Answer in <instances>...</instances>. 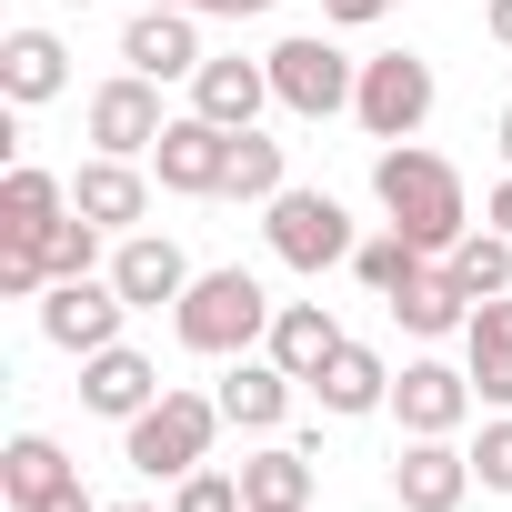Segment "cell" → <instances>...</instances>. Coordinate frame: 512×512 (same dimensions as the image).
Here are the masks:
<instances>
[{
    "mask_svg": "<svg viewBox=\"0 0 512 512\" xmlns=\"http://www.w3.org/2000/svg\"><path fill=\"white\" fill-rule=\"evenodd\" d=\"M372 201L392 211V231H402V241H422V251H432V262H452V241L472 231L462 171H452L442 151H422V141H382V161H372Z\"/></svg>",
    "mask_w": 512,
    "mask_h": 512,
    "instance_id": "cell-1",
    "label": "cell"
},
{
    "mask_svg": "<svg viewBox=\"0 0 512 512\" xmlns=\"http://www.w3.org/2000/svg\"><path fill=\"white\" fill-rule=\"evenodd\" d=\"M241 502L251 512H312V452L262 432V452H241Z\"/></svg>",
    "mask_w": 512,
    "mask_h": 512,
    "instance_id": "cell-22",
    "label": "cell"
},
{
    "mask_svg": "<svg viewBox=\"0 0 512 512\" xmlns=\"http://www.w3.org/2000/svg\"><path fill=\"white\" fill-rule=\"evenodd\" d=\"M191 111L201 121H221V131H262V111H272V61H201L191 71Z\"/></svg>",
    "mask_w": 512,
    "mask_h": 512,
    "instance_id": "cell-13",
    "label": "cell"
},
{
    "mask_svg": "<svg viewBox=\"0 0 512 512\" xmlns=\"http://www.w3.org/2000/svg\"><path fill=\"white\" fill-rule=\"evenodd\" d=\"M462 372H472V392L482 402H502L512 412V302L492 292V302H472V322H462Z\"/></svg>",
    "mask_w": 512,
    "mask_h": 512,
    "instance_id": "cell-23",
    "label": "cell"
},
{
    "mask_svg": "<svg viewBox=\"0 0 512 512\" xmlns=\"http://www.w3.org/2000/svg\"><path fill=\"white\" fill-rule=\"evenodd\" d=\"M482 31H492V41L512 51V0H492V11H482Z\"/></svg>",
    "mask_w": 512,
    "mask_h": 512,
    "instance_id": "cell-36",
    "label": "cell"
},
{
    "mask_svg": "<svg viewBox=\"0 0 512 512\" xmlns=\"http://www.w3.org/2000/svg\"><path fill=\"white\" fill-rule=\"evenodd\" d=\"M292 372L272 362V352H241L231 372H221V422H241V432H282L292 422Z\"/></svg>",
    "mask_w": 512,
    "mask_h": 512,
    "instance_id": "cell-18",
    "label": "cell"
},
{
    "mask_svg": "<svg viewBox=\"0 0 512 512\" xmlns=\"http://www.w3.org/2000/svg\"><path fill=\"white\" fill-rule=\"evenodd\" d=\"M392 412H402V432H462L472 372H452V362H402V372H392Z\"/></svg>",
    "mask_w": 512,
    "mask_h": 512,
    "instance_id": "cell-17",
    "label": "cell"
},
{
    "mask_svg": "<svg viewBox=\"0 0 512 512\" xmlns=\"http://www.w3.org/2000/svg\"><path fill=\"white\" fill-rule=\"evenodd\" d=\"M472 482H482V492H512V412L482 422V442H472Z\"/></svg>",
    "mask_w": 512,
    "mask_h": 512,
    "instance_id": "cell-31",
    "label": "cell"
},
{
    "mask_svg": "<svg viewBox=\"0 0 512 512\" xmlns=\"http://www.w3.org/2000/svg\"><path fill=\"white\" fill-rule=\"evenodd\" d=\"M71 211H81V221H101V231H141V211H151V181H141V161H111V151H91V161L71 171Z\"/></svg>",
    "mask_w": 512,
    "mask_h": 512,
    "instance_id": "cell-16",
    "label": "cell"
},
{
    "mask_svg": "<svg viewBox=\"0 0 512 512\" xmlns=\"http://www.w3.org/2000/svg\"><path fill=\"white\" fill-rule=\"evenodd\" d=\"M422 262H432V251H422V241H402V231H392V221H382V231H372V241H362V251H352V282H362V292H372V302H392V292H402V282H412V272H422Z\"/></svg>",
    "mask_w": 512,
    "mask_h": 512,
    "instance_id": "cell-26",
    "label": "cell"
},
{
    "mask_svg": "<svg viewBox=\"0 0 512 512\" xmlns=\"http://www.w3.org/2000/svg\"><path fill=\"white\" fill-rule=\"evenodd\" d=\"M262 241H272V262L282 272H352V251H362V231H352V211L332 201V191H282V201H262Z\"/></svg>",
    "mask_w": 512,
    "mask_h": 512,
    "instance_id": "cell-4",
    "label": "cell"
},
{
    "mask_svg": "<svg viewBox=\"0 0 512 512\" xmlns=\"http://www.w3.org/2000/svg\"><path fill=\"white\" fill-rule=\"evenodd\" d=\"M121 322H131V302H121V282H111V272H81V282H51V292H41V342H51V352H71V362L111 352V342H121Z\"/></svg>",
    "mask_w": 512,
    "mask_h": 512,
    "instance_id": "cell-7",
    "label": "cell"
},
{
    "mask_svg": "<svg viewBox=\"0 0 512 512\" xmlns=\"http://www.w3.org/2000/svg\"><path fill=\"white\" fill-rule=\"evenodd\" d=\"M342 342H352V332H342V322H332L322 302H282V312H272V342H262V352H272V362H282L292 382H312V372H322V362H332Z\"/></svg>",
    "mask_w": 512,
    "mask_h": 512,
    "instance_id": "cell-24",
    "label": "cell"
},
{
    "mask_svg": "<svg viewBox=\"0 0 512 512\" xmlns=\"http://www.w3.org/2000/svg\"><path fill=\"white\" fill-rule=\"evenodd\" d=\"M101 512H161V502H101Z\"/></svg>",
    "mask_w": 512,
    "mask_h": 512,
    "instance_id": "cell-38",
    "label": "cell"
},
{
    "mask_svg": "<svg viewBox=\"0 0 512 512\" xmlns=\"http://www.w3.org/2000/svg\"><path fill=\"white\" fill-rule=\"evenodd\" d=\"M61 91H71L61 31H11V41H0V101H11V111H41V101H61Z\"/></svg>",
    "mask_w": 512,
    "mask_h": 512,
    "instance_id": "cell-19",
    "label": "cell"
},
{
    "mask_svg": "<svg viewBox=\"0 0 512 512\" xmlns=\"http://www.w3.org/2000/svg\"><path fill=\"white\" fill-rule=\"evenodd\" d=\"M111 282H121V302H131V312H161V302H181V292H191V262H181V241H171V231H121Z\"/></svg>",
    "mask_w": 512,
    "mask_h": 512,
    "instance_id": "cell-14",
    "label": "cell"
},
{
    "mask_svg": "<svg viewBox=\"0 0 512 512\" xmlns=\"http://www.w3.org/2000/svg\"><path fill=\"white\" fill-rule=\"evenodd\" d=\"M272 292L251 282L241 262H221V272H191V292L171 302V332H181V352H211V362H241V352H262L272 342Z\"/></svg>",
    "mask_w": 512,
    "mask_h": 512,
    "instance_id": "cell-2",
    "label": "cell"
},
{
    "mask_svg": "<svg viewBox=\"0 0 512 512\" xmlns=\"http://www.w3.org/2000/svg\"><path fill=\"white\" fill-rule=\"evenodd\" d=\"M41 512H101V502H91V492H81V472H71V482H61V492H51Z\"/></svg>",
    "mask_w": 512,
    "mask_h": 512,
    "instance_id": "cell-34",
    "label": "cell"
},
{
    "mask_svg": "<svg viewBox=\"0 0 512 512\" xmlns=\"http://www.w3.org/2000/svg\"><path fill=\"white\" fill-rule=\"evenodd\" d=\"M492 141H502V161H512V111H502V121H492Z\"/></svg>",
    "mask_w": 512,
    "mask_h": 512,
    "instance_id": "cell-37",
    "label": "cell"
},
{
    "mask_svg": "<svg viewBox=\"0 0 512 512\" xmlns=\"http://www.w3.org/2000/svg\"><path fill=\"white\" fill-rule=\"evenodd\" d=\"M312 392H322V412H332V422H362V412H382V402H392V362H382L372 342H342V352L312 372Z\"/></svg>",
    "mask_w": 512,
    "mask_h": 512,
    "instance_id": "cell-21",
    "label": "cell"
},
{
    "mask_svg": "<svg viewBox=\"0 0 512 512\" xmlns=\"http://www.w3.org/2000/svg\"><path fill=\"white\" fill-rule=\"evenodd\" d=\"M81 121H91V151H111V161H151V141L171 131V111H161V81H141V71L101 81Z\"/></svg>",
    "mask_w": 512,
    "mask_h": 512,
    "instance_id": "cell-9",
    "label": "cell"
},
{
    "mask_svg": "<svg viewBox=\"0 0 512 512\" xmlns=\"http://www.w3.org/2000/svg\"><path fill=\"white\" fill-rule=\"evenodd\" d=\"M432 61L422 51H372L362 61V91H352V121L372 131V141H412L422 121H432Z\"/></svg>",
    "mask_w": 512,
    "mask_h": 512,
    "instance_id": "cell-6",
    "label": "cell"
},
{
    "mask_svg": "<svg viewBox=\"0 0 512 512\" xmlns=\"http://www.w3.org/2000/svg\"><path fill=\"white\" fill-rule=\"evenodd\" d=\"M392 322H402L412 342H442V332H462V322H472V292H462V272H452V262H422V272L392 292Z\"/></svg>",
    "mask_w": 512,
    "mask_h": 512,
    "instance_id": "cell-20",
    "label": "cell"
},
{
    "mask_svg": "<svg viewBox=\"0 0 512 512\" xmlns=\"http://www.w3.org/2000/svg\"><path fill=\"white\" fill-rule=\"evenodd\" d=\"M71 472H81V462H71L51 432H11V452H0V492H11V512H41Z\"/></svg>",
    "mask_w": 512,
    "mask_h": 512,
    "instance_id": "cell-25",
    "label": "cell"
},
{
    "mask_svg": "<svg viewBox=\"0 0 512 512\" xmlns=\"http://www.w3.org/2000/svg\"><path fill=\"white\" fill-rule=\"evenodd\" d=\"M171 512H251V502H241V472H211L201 462V472L171 482Z\"/></svg>",
    "mask_w": 512,
    "mask_h": 512,
    "instance_id": "cell-30",
    "label": "cell"
},
{
    "mask_svg": "<svg viewBox=\"0 0 512 512\" xmlns=\"http://www.w3.org/2000/svg\"><path fill=\"white\" fill-rule=\"evenodd\" d=\"M41 272H51V282L101 272V221H81V211H71V221H51V231H41Z\"/></svg>",
    "mask_w": 512,
    "mask_h": 512,
    "instance_id": "cell-29",
    "label": "cell"
},
{
    "mask_svg": "<svg viewBox=\"0 0 512 512\" xmlns=\"http://www.w3.org/2000/svg\"><path fill=\"white\" fill-rule=\"evenodd\" d=\"M482 221H492V231H512V181H492V201H482Z\"/></svg>",
    "mask_w": 512,
    "mask_h": 512,
    "instance_id": "cell-35",
    "label": "cell"
},
{
    "mask_svg": "<svg viewBox=\"0 0 512 512\" xmlns=\"http://www.w3.org/2000/svg\"><path fill=\"white\" fill-rule=\"evenodd\" d=\"M262 61H272V101H282L292 121H342L352 91H362V61H352L342 41H322V31H292V41H272Z\"/></svg>",
    "mask_w": 512,
    "mask_h": 512,
    "instance_id": "cell-5",
    "label": "cell"
},
{
    "mask_svg": "<svg viewBox=\"0 0 512 512\" xmlns=\"http://www.w3.org/2000/svg\"><path fill=\"white\" fill-rule=\"evenodd\" d=\"M51 221H71V181H51L41 161H11L0 171V251H41Z\"/></svg>",
    "mask_w": 512,
    "mask_h": 512,
    "instance_id": "cell-15",
    "label": "cell"
},
{
    "mask_svg": "<svg viewBox=\"0 0 512 512\" xmlns=\"http://www.w3.org/2000/svg\"><path fill=\"white\" fill-rule=\"evenodd\" d=\"M121 61L141 71V81H191L211 51H201V11H131V31H121Z\"/></svg>",
    "mask_w": 512,
    "mask_h": 512,
    "instance_id": "cell-11",
    "label": "cell"
},
{
    "mask_svg": "<svg viewBox=\"0 0 512 512\" xmlns=\"http://www.w3.org/2000/svg\"><path fill=\"white\" fill-rule=\"evenodd\" d=\"M231 141H241V131H221V121H201V111H171V131L151 141L161 191H181V201H221V181H231Z\"/></svg>",
    "mask_w": 512,
    "mask_h": 512,
    "instance_id": "cell-8",
    "label": "cell"
},
{
    "mask_svg": "<svg viewBox=\"0 0 512 512\" xmlns=\"http://www.w3.org/2000/svg\"><path fill=\"white\" fill-rule=\"evenodd\" d=\"M161 392H171V382H161V362H151V352H131V342H111V352H91V362H81V412H101V422H141Z\"/></svg>",
    "mask_w": 512,
    "mask_h": 512,
    "instance_id": "cell-12",
    "label": "cell"
},
{
    "mask_svg": "<svg viewBox=\"0 0 512 512\" xmlns=\"http://www.w3.org/2000/svg\"><path fill=\"white\" fill-rule=\"evenodd\" d=\"M472 492V452H452V432H412L392 462V502L402 512H462Z\"/></svg>",
    "mask_w": 512,
    "mask_h": 512,
    "instance_id": "cell-10",
    "label": "cell"
},
{
    "mask_svg": "<svg viewBox=\"0 0 512 512\" xmlns=\"http://www.w3.org/2000/svg\"><path fill=\"white\" fill-rule=\"evenodd\" d=\"M181 11H211V21H262L272 0H181Z\"/></svg>",
    "mask_w": 512,
    "mask_h": 512,
    "instance_id": "cell-33",
    "label": "cell"
},
{
    "mask_svg": "<svg viewBox=\"0 0 512 512\" xmlns=\"http://www.w3.org/2000/svg\"><path fill=\"white\" fill-rule=\"evenodd\" d=\"M211 432H221V392H181L171 382L141 422H121V462L151 472V482H181V472L211 462Z\"/></svg>",
    "mask_w": 512,
    "mask_h": 512,
    "instance_id": "cell-3",
    "label": "cell"
},
{
    "mask_svg": "<svg viewBox=\"0 0 512 512\" xmlns=\"http://www.w3.org/2000/svg\"><path fill=\"white\" fill-rule=\"evenodd\" d=\"M382 11H402V0H322L332 31H362V21H382Z\"/></svg>",
    "mask_w": 512,
    "mask_h": 512,
    "instance_id": "cell-32",
    "label": "cell"
},
{
    "mask_svg": "<svg viewBox=\"0 0 512 512\" xmlns=\"http://www.w3.org/2000/svg\"><path fill=\"white\" fill-rule=\"evenodd\" d=\"M71 11H91V0H71Z\"/></svg>",
    "mask_w": 512,
    "mask_h": 512,
    "instance_id": "cell-39",
    "label": "cell"
},
{
    "mask_svg": "<svg viewBox=\"0 0 512 512\" xmlns=\"http://www.w3.org/2000/svg\"><path fill=\"white\" fill-rule=\"evenodd\" d=\"M452 272H462V292H472V302L512 292V231H492V221H482V231H462V241H452Z\"/></svg>",
    "mask_w": 512,
    "mask_h": 512,
    "instance_id": "cell-28",
    "label": "cell"
},
{
    "mask_svg": "<svg viewBox=\"0 0 512 512\" xmlns=\"http://www.w3.org/2000/svg\"><path fill=\"white\" fill-rule=\"evenodd\" d=\"M282 191H292V161H282V141L241 131V141H231V181H221V201H282Z\"/></svg>",
    "mask_w": 512,
    "mask_h": 512,
    "instance_id": "cell-27",
    "label": "cell"
}]
</instances>
